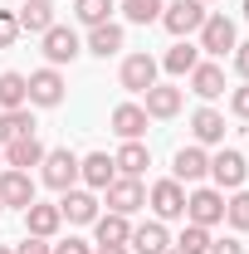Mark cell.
<instances>
[{"instance_id": "6da1fadb", "label": "cell", "mask_w": 249, "mask_h": 254, "mask_svg": "<svg viewBox=\"0 0 249 254\" xmlns=\"http://www.w3.org/2000/svg\"><path fill=\"white\" fill-rule=\"evenodd\" d=\"M200 54H210V59H220V54H235V44H240V34H235V20L225 15V10H215V15H205V25H200Z\"/></svg>"}, {"instance_id": "7a4b0ae2", "label": "cell", "mask_w": 249, "mask_h": 254, "mask_svg": "<svg viewBox=\"0 0 249 254\" xmlns=\"http://www.w3.org/2000/svg\"><path fill=\"white\" fill-rule=\"evenodd\" d=\"M39 44H44L49 68H63V64H73L83 54V39H78V30H68V25H49V30L39 34Z\"/></svg>"}, {"instance_id": "3957f363", "label": "cell", "mask_w": 249, "mask_h": 254, "mask_svg": "<svg viewBox=\"0 0 249 254\" xmlns=\"http://www.w3.org/2000/svg\"><path fill=\"white\" fill-rule=\"evenodd\" d=\"M39 166H44V171H39V181H44V186L49 190H73L78 186V157H73V152H68V147H59V152H44V161H39Z\"/></svg>"}, {"instance_id": "277c9868", "label": "cell", "mask_w": 249, "mask_h": 254, "mask_svg": "<svg viewBox=\"0 0 249 254\" xmlns=\"http://www.w3.org/2000/svg\"><path fill=\"white\" fill-rule=\"evenodd\" d=\"M186 220H190V225H205V230H215V225L225 220V190L195 186V190L186 195Z\"/></svg>"}, {"instance_id": "5b68a950", "label": "cell", "mask_w": 249, "mask_h": 254, "mask_svg": "<svg viewBox=\"0 0 249 254\" xmlns=\"http://www.w3.org/2000/svg\"><path fill=\"white\" fill-rule=\"evenodd\" d=\"M205 5L200 0H166V10H161V25L176 34V39H186V34H195L200 25H205Z\"/></svg>"}, {"instance_id": "8992f818", "label": "cell", "mask_w": 249, "mask_h": 254, "mask_svg": "<svg viewBox=\"0 0 249 254\" xmlns=\"http://www.w3.org/2000/svg\"><path fill=\"white\" fill-rule=\"evenodd\" d=\"M245 176H249V161L235 147H220L215 157H210V181H215V190H240Z\"/></svg>"}, {"instance_id": "52a82bcc", "label": "cell", "mask_w": 249, "mask_h": 254, "mask_svg": "<svg viewBox=\"0 0 249 254\" xmlns=\"http://www.w3.org/2000/svg\"><path fill=\"white\" fill-rule=\"evenodd\" d=\"M147 205H152L156 220H181V215H186V186L166 176V181H156V186L147 190Z\"/></svg>"}, {"instance_id": "ba28073f", "label": "cell", "mask_w": 249, "mask_h": 254, "mask_svg": "<svg viewBox=\"0 0 249 254\" xmlns=\"http://www.w3.org/2000/svg\"><path fill=\"white\" fill-rule=\"evenodd\" d=\"M103 195H108V210H118V215H127V220H132V215L147 205V186H142L137 176H118V181L103 190Z\"/></svg>"}, {"instance_id": "9c48e42d", "label": "cell", "mask_w": 249, "mask_h": 254, "mask_svg": "<svg viewBox=\"0 0 249 254\" xmlns=\"http://www.w3.org/2000/svg\"><path fill=\"white\" fill-rule=\"evenodd\" d=\"M63 88H68V83H63L59 68H49V64L34 68V73H30V108H59Z\"/></svg>"}, {"instance_id": "30bf717a", "label": "cell", "mask_w": 249, "mask_h": 254, "mask_svg": "<svg viewBox=\"0 0 249 254\" xmlns=\"http://www.w3.org/2000/svg\"><path fill=\"white\" fill-rule=\"evenodd\" d=\"M59 215L68 225H93L103 210H98V195H93V190H78V186H73V190H63V195H59Z\"/></svg>"}, {"instance_id": "8fae6325", "label": "cell", "mask_w": 249, "mask_h": 254, "mask_svg": "<svg viewBox=\"0 0 249 254\" xmlns=\"http://www.w3.org/2000/svg\"><path fill=\"white\" fill-rule=\"evenodd\" d=\"M156 68H161V64H156L152 54H127V59H123V73H118V78H123V88H127V93H147V88L156 83Z\"/></svg>"}, {"instance_id": "7c38bea8", "label": "cell", "mask_w": 249, "mask_h": 254, "mask_svg": "<svg viewBox=\"0 0 249 254\" xmlns=\"http://www.w3.org/2000/svg\"><path fill=\"white\" fill-rule=\"evenodd\" d=\"M78 181H83L88 190H108L113 181H118L113 157H108V152H88V157H78Z\"/></svg>"}, {"instance_id": "4fadbf2b", "label": "cell", "mask_w": 249, "mask_h": 254, "mask_svg": "<svg viewBox=\"0 0 249 254\" xmlns=\"http://www.w3.org/2000/svg\"><path fill=\"white\" fill-rule=\"evenodd\" d=\"M0 205H15V210H30L34 205V181L30 171H0Z\"/></svg>"}, {"instance_id": "5bb4252c", "label": "cell", "mask_w": 249, "mask_h": 254, "mask_svg": "<svg viewBox=\"0 0 249 254\" xmlns=\"http://www.w3.org/2000/svg\"><path fill=\"white\" fill-rule=\"evenodd\" d=\"M210 176V157H205V147H181L176 161H171V181H205Z\"/></svg>"}, {"instance_id": "9a60e30c", "label": "cell", "mask_w": 249, "mask_h": 254, "mask_svg": "<svg viewBox=\"0 0 249 254\" xmlns=\"http://www.w3.org/2000/svg\"><path fill=\"white\" fill-rule=\"evenodd\" d=\"M132 254H166L171 250V235L161 220H147V225H132V240H127Z\"/></svg>"}, {"instance_id": "2e32d148", "label": "cell", "mask_w": 249, "mask_h": 254, "mask_svg": "<svg viewBox=\"0 0 249 254\" xmlns=\"http://www.w3.org/2000/svg\"><path fill=\"white\" fill-rule=\"evenodd\" d=\"M190 132H195V147H220V142H225V113L195 108V113H190Z\"/></svg>"}, {"instance_id": "e0dca14e", "label": "cell", "mask_w": 249, "mask_h": 254, "mask_svg": "<svg viewBox=\"0 0 249 254\" xmlns=\"http://www.w3.org/2000/svg\"><path fill=\"white\" fill-rule=\"evenodd\" d=\"M186 78H190V93H195V98H205V103L225 93V68H220V64H210V59H200V64H195V68L186 73Z\"/></svg>"}, {"instance_id": "ac0fdd59", "label": "cell", "mask_w": 249, "mask_h": 254, "mask_svg": "<svg viewBox=\"0 0 249 254\" xmlns=\"http://www.w3.org/2000/svg\"><path fill=\"white\" fill-rule=\"evenodd\" d=\"M113 132H118L123 142H142V137H147V113H142V103H118V108H113Z\"/></svg>"}, {"instance_id": "d6986e66", "label": "cell", "mask_w": 249, "mask_h": 254, "mask_svg": "<svg viewBox=\"0 0 249 254\" xmlns=\"http://www.w3.org/2000/svg\"><path fill=\"white\" fill-rule=\"evenodd\" d=\"M15 25H20V34H44L49 25H59V20H54V5L49 0H25L15 10Z\"/></svg>"}, {"instance_id": "ffe728a7", "label": "cell", "mask_w": 249, "mask_h": 254, "mask_svg": "<svg viewBox=\"0 0 249 254\" xmlns=\"http://www.w3.org/2000/svg\"><path fill=\"white\" fill-rule=\"evenodd\" d=\"M142 98H147V103H142L147 118H176V113H181V88H171V83H152Z\"/></svg>"}, {"instance_id": "44dd1931", "label": "cell", "mask_w": 249, "mask_h": 254, "mask_svg": "<svg viewBox=\"0 0 249 254\" xmlns=\"http://www.w3.org/2000/svg\"><path fill=\"white\" fill-rule=\"evenodd\" d=\"M44 161V142L39 137H20V142H5V166L10 171H30Z\"/></svg>"}, {"instance_id": "7402d4cb", "label": "cell", "mask_w": 249, "mask_h": 254, "mask_svg": "<svg viewBox=\"0 0 249 254\" xmlns=\"http://www.w3.org/2000/svg\"><path fill=\"white\" fill-rule=\"evenodd\" d=\"M113 166H118V176H137V181H142V171L152 166L147 142H123V147L113 152Z\"/></svg>"}, {"instance_id": "603a6c76", "label": "cell", "mask_w": 249, "mask_h": 254, "mask_svg": "<svg viewBox=\"0 0 249 254\" xmlns=\"http://www.w3.org/2000/svg\"><path fill=\"white\" fill-rule=\"evenodd\" d=\"M59 225H63L59 205H44V200H34L30 210H25V230H30V235H39V240H54V235H59Z\"/></svg>"}, {"instance_id": "cb8c5ba5", "label": "cell", "mask_w": 249, "mask_h": 254, "mask_svg": "<svg viewBox=\"0 0 249 254\" xmlns=\"http://www.w3.org/2000/svg\"><path fill=\"white\" fill-rule=\"evenodd\" d=\"M10 108H30V78L15 68L0 73V113H10Z\"/></svg>"}, {"instance_id": "d4e9b609", "label": "cell", "mask_w": 249, "mask_h": 254, "mask_svg": "<svg viewBox=\"0 0 249 254\" xmlns=\"http://www.w3.org/2000/svg\"><path fill=\"white\" fill-rule=\"evenodd\" d=\"M127 44V34H123V25H98V30H88V54H98V59H113L118 49Z\"/></svg>"}, {"instance_id": "484cf974", "label": "cell", "mask_w": 249, "mask_h": 254, "mask_svg": "<svg viewBox=\"0 0 249 254\" xmlns=\"http://www.w3.org/2000/svg\"><path fill=\"white\" fill-rule=\"evenodd\" d=\"M93 235H98V245H127L132 240V220L118 215V210H108V215L93 220Z\"/></svg>"}, {"instance_id": "4316f807", "label": "cell", "mask_w": 249, "mask_h": 254, "mask_svg": "<svg viewBox=\"0 0 249 254\" xmlns=\"http://www.w3.org/2000/svg\"><path fill=\"white\" fill-rule=\"evenodd\" d=\"M20 137H34L30 108H10V113H0V142H20Z\"/></svg>"}, {"instance_id": "83f0119b", "label": "cell", "mask_w": 249, "mask_h": 254, "mask_svg": "<svg viewBox=\"0 0 249 254\" xmlns=\"http://www.w3.org/2000/svg\"><path fill=\"white\" fill-rule=\"evenodd\" d=\"M195 64H200V44H186V39H181V44H171V49H166V59H161V68L181 78V73H190Z\"/></svg>"}, {"instance_id": "f1b7e54d", "label": "cell", "mask_w": 249, "mask_h": 254, "mask_svg": "<svg viewBox=\"0 0 249 254\" xmlns=\"http://www.w3.org/2000/svg\"><path fill=\"white\" fill-rule=\"evenodd\" d=\"M113 10H118L113 0H78V5H73V20H78L83 30H98V25L113 20Z\"/></svg>"}, {"instance_id": "f546056e", "label": "cell", "mask_w": 249, "mask_h": 254, "mask_svg": "<svg viewBox=\"0 0 249 254\" xmlns=\"http://www.w3.org/2000/svg\"><path fill=\"white\" fill-rule=\"evenodd\" d=\"M118 10H123L127 25H156V20H161V10H166V0H123Z\"/></svg>"}, {"instance_id": "4dcf8cb0", "label": "cell", "mask_w": 249, "mask_h": 254, "mask_svg": "<svg viewBox=\"0 0 249 254\" xmlns=\"http://www.w3.org/2000/svg\"><path fill=\"white\" fill-rule=\"evenodd\" d=\"M171 250H181V254H205V250H210V230H205V225H190V220H186L181 240H176Z\"/></svg>"}, {"instance_id": "1f68e13d", "label": "cell", "mask_w": 249, "mask_h": 254, "mask_svg": "<svg viewBox=\"0 0 249 254\" xmlns=\"http://www.w3.org/2000/svg\"><path fill=\"white\" fill-rule=\"evenodd\" d=\"M225 220L235 225V230H249V190H245V186L225 200Z\"/></svg>"}, {"instance_id": "d6a6232c", "label": "cell", "mask_w": 249, "mask_h": 254, "mask_svg": "<svg viewBox=\"0 0 249 254\" xmlns=\"http://www.w3.org/2000/svg\"><path fill=\"white\" fill-rule=\"evenodd\" d=\"M15 39H20V25H15V15H10V10H0V49H10Z\"/></svg>"}, {"instance_id": "836d02e7", "label": "cell", "mask_w": 249, "mask_h": 254, "mask_svg": "<svg viewBox=\"0 0 249 254\" xmlns=\"http://www.w3.org/2000/svg\"><path fill=\"white\" fill-rule=\"evenodd\" d=\"M54 254H93V245H88V240H78V235H68V240L54 245Z\"/></svg>"}, {"instance_id": "e575fe53", "label": "cell", "mask_w": 249, "mask_h": 254, "mask_svg": "<svg viewBox=\"0 0 249 254\" xmlns=\"http://www.w3.org/2000/svg\"><path fill=\"white\" fill-rule=\"evenodd\" d=\"M230 113H235V118H245V123H249V83H245V88H235V93H230Z\"/></svg>"}, {"instance_id": "d590c367", "label": "cell", "mask_w": 249, "mask_h": 254, "mask_svg": "<svg viewBox=\"0 0 249 254\" xmlns=\"http://www.w3.org/2000/svg\"><path fill=\"white\" fill-rule=\"evenodd\" d=\"M205 254H245V245L235 240V235H225V240H210V250Z\"/></svg>"}, {"instance_id": "8d00e7d4", "label": "cell", "mask_w": 249, "mask_h": 254, "mask_svg": "<svg viewBox=\"0 0 249 254\" xmlns=\"http://www.w3.org/2000/svg\"><path fill=\"white\" fill-rule=\"evenodd\" d=\"M15 254H54V245H49V240H39V235H30L25 245H15Z\"/></svg>"}, {"instance_id": "74e56055", "label": "cell", "mask_w": 249, "mask_h": 254, "mask_svg": "<svg viewBox=\"0 0 249 254\" xmlns=\"http://www.w3.org/2000/svg\"><path fill=\"white\" fill-rule=\"evenodd\" d=\"M235 73L249 83V39H245V44H235Z\"/></svg>"}, {"instance_id": "f35d334b", "label": "cell", "mask_w": 249, "mask_h": 254, "mask_svg": "<svg viewBox=\"0 0 249 254\" xmlns=\"http://www.w3.org/2000/svg\"><path fill=\"white\" fill-rule=\"evenodd\" d=\"M93 254H132V250H127V245H98Z\"/></svg>"}, {"instance_id": "ab89813d", "label": "cell", "mask_w": 249, "mask_h": 254, "mask_svg": "<svg viewBox=\"0 0 249 254\" xmlns=\"http://www.w3.org/2000/svg\"><path fill=\"white\" fill-rule=\"evenodd\" d=\"M0 171H5V142H0Z\"/></svg>"}, {"instance_id": "60d3db41", "label": "cell", "mask_w": 249, "mask_h": 254, "mask_svg": "<svg viewBox=\"0 0 249 254\" xmlns=\"http://www.w3.org/2000/svg\"><path fill=\"white\" fill-rule=\"evenodd\" d=\"M200 5H220V0H200Z\"/></svg>"}, {"instance_id": "b9f144b4", "label": "cell", "mask_w": 249, "mask_h": 254, "mask_svg": "<svg viewBox=\"0 0 249 254\" xmlns=\"http://www.w3.org/2000/svg\"><path fill=\"white\" fill-rule=\"evenodd\" d=\"M0 254H15V250H5V245H0Z\"/></svg>"}, {"instance_id": "7bdbcfd3", "label": "cell", "mask_w": 249, "mask_h": 254, "mask_svg": "<svg viewBox=\"0 0 249 254\" xmlns=\"http://www.w3.org/2000/svg\"><path fill=\"white\" fill-rule=\"evenodd\" d=\"M245 20H249V0H245Z\"/></svg>"}, {"instance_id": "ee69618b", "label": "cell", "mask_w": 249, "mask_h": 254, "mask_svg": "<svg viewBox=\"0 0 249 254\" xmlns=\"http://www.w3.org/2000/svg\"><path fill=\"white\" fill-rule=\"evenodd\" d=\"M166 254H181V250H166Z\"/></svg>"}, {"instance_id": "f6af8a7d", "label": "cell", "mask_w": 249, "mask_h": 254, "mask_svg": "<svg viewBox=\"0 0 249 254\" xmlns=\"http://www.w3.org/2000/svg\"><path fill=\"white\" fill-rule=\"evenodd\" d=\"M0 215H5V205H0Z\"/></svg>"}]
</instances>
